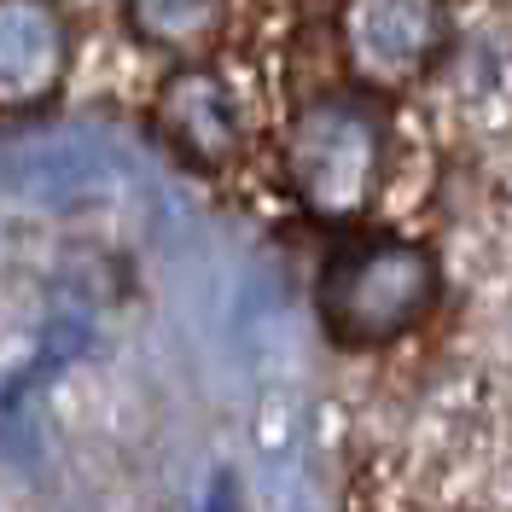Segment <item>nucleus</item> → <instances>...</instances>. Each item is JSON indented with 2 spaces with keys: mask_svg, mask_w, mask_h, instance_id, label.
<instances>
[{
  "mask_svg": "<svg viewBox=\"0 0 512 512\" xmlns=\"http://www.w3.org/2000/svg\"><path fill=\"white\" fill-rule=\"evenodd\" d=\"M454 12L448 0H344L338 6V53L355 88L402 94L425 82L448 53Z\"/></svg>",
  "mask_w": 512,
  "mask_h": 512,
  "instance_id": "obj_3",
  "label": "nucleus"
},
{
  "mask_svg": "<svg viewBox=\"0 0 512 512\" xmlns=\"http://www.w3.org/2000/svg\"><path fill=\"white\" fill-rule=\"evenodd\" d=\"M128 30L169 59H204L227 30V0H117Z\"/></svg>",
  "mask_w": 512,
  "mask_h": 512,
  "instance_id": "obj_6",
  "label": "nucleus"
},
{
  "mask_svg": "<svg viewBox=\"0 0 512 512\" xmlns=\"http://www.w3.org/2000/svg\"><path fill=\"white\" fill-rule=\"evenodd\" d=\"M76 59V24L64 0H0V117L53 105Z\"/></svg>",
  "mask_w": 512,
  "mask_h": 512,
  "instance_id": "obj_5",
  "label": "nucleus"
},
{
  "mask_svg": "<svg viewBox=\"0 0 512 512\" xmlns=\"http://www.w3.org/2000/svg\"><path fill=\"white\" fill-rule=\"evenodd\" d=\"M437 291L443 268L425 245L402 233H361L320 262L315 309L344 350H384L437 309Z\"/></svg>",
  "mask_w": 512,
  "mask_h": 512,
  "instance_id": "obj_2",
  "label": "nucleus"
},
{
  "mask_svg": "<svg viewBox=\"0 0 512 512\" xmlns=\"http://www.w3.org/2000/svg\"><path fill=\"white\" fill-rule=\"evenodd\" d=\"M204 512H245V501H239V489H233V478H216V489H210V501H204Z\"/></svg>",
  "mask_w": 512,
  "mask_h": 512,
  "instance_id": "obj_7",
  "label": "nucleus"
},
{
  "mask_svg": "<svg viewBox=\"0 0 512 512\" xmlns=\"http://www.w3.org/2000/svg\"><path fill=\"white\" fill-rule=\"evenodd\" d=\"M152 128L187 169H204V175L239 163L251 146L245 105L227 88L222 70L204 59H181L163 76L158 99H152Z\"/></svg>",
  "mask_w": 512,
  "mask_h": 512,
  "instance_id": "obj_4",
  "label": "nucleus"
},
{
  "mask_svg": "<svg viewBox=\"0 0 512 512\" xmlns=\"http://www.w3.org/2000/svg\"><path fill=\"white\" fill-rule=\"evenodd\" d=\"M280 163H286L291 198L326 227L361 222L384 192L390 175V111L384 94L367 88H320L303 99L286 123L280 140Z\"/></svg>",
  "mask_w": 512,
  "mask_h": 512,
  "instance_id": "obj_1",
  "label": "nucleus"
}]
</instances>
